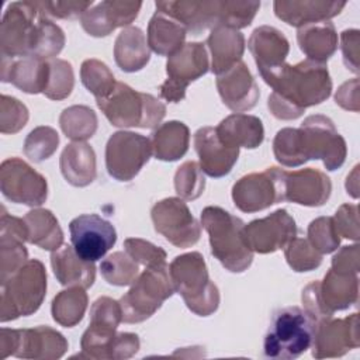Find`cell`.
<instances>
[{
    "label": "cell",
    "mask_w": 360,
    "mask_h": 360,
    "mask_svg": "<svg viewBox=\"0 0 360 360\" xmlns=\"http://www.w3.org/2000/svg\"><path fill=\"white\" fill-rule=\"evenodd\" d=\"M263 80L273 89L267 107L278 120H295L305 108L321 104L332 93L326 63L309 59L297 65L284 63Z\"/></svg>",
    "instance_id": "cell-1"
},
{
    "label": "cell",
    "mask_w": 360,
    "mask_h": 360,
    "mask_svg": "<svg viewBox=\"0 0 360 360\" xmlns=\"http://www.w3.org/2000/svg\"><path fill=\"white\" fill-rule=\"evenodd\" d=\"M201 225L208 233L211 253L221 264L232 271L242 273L253 262V252L243 236L245 222L221 207L210 205L201 211Z\"/></svg>",
    "instance_id": "cell-2"
},
{
    "label": "cell",
    "mask_w": 360,
    "mask_h": 360,
    "mask_svg": "<svg viewBox=\"0 0 360 360\" xmlns=\"http://www.w3.org/2000/svg\"><path fill=\"white\" fill-rule=\"evenodd\" d=\"M316 322L300 307H284L273 316L263 342V353L270 359H297L314 342Z\"/></svg>",
    "instance_id": "cell-3"
},
{
    "label": "cell",
    "mask_w": 360,
    "mask_h": 360,
    "mask_svg": "<svg viewBox=\"0 0 360 360\" xmlns=\"http://www.w3.org/2000/svg\"><path fill=\"white\" fill-rule=\"evenodd\" d=\"M174 291L187 308L200 316H208L218 309L219 291L210 280L204 257L198 252L176 256L169 266Z\"/></svg>",
    "instance_id": "cell-4"
},
{
    "label": "cell",
    "mask_w": 360,
    "mask_h": 360,
    "mask_svg": "<svg viewBox=\"0 0 360 360\" xmlns=\"http://www.w3.org/2000/svg\"><path fill=\"white\" fill-rule=\"evenodd\" d=\"M0 283V321L8 322L38 311L46 292V271L39 260L31 259Z\"/></svg>",
    "instance_id": "cell-5"
},
{
    "label": "cell",
    "mask_w": 360,
    "mask_h": 360,
    "mask_svg": "<svg viewBox=\"0 0 360 360\" xmlns=\"http://www.w3.org/2000/svg\"><path fill=\"white\" fill-rule=\"evenodd\" d=\"M97 105L114 127L155 128L166 115V105L152 94L117 82L114 90Z\"/></svg>",
    "instance_id": "cell-6"
},
{
    "label": "cell",
    "mask_w": 360,
    "mask_h": 360,
    "mask_svg": "<svg viewBox=\"0 0 360 360\" xmlns=\"http://www.w3.org/2000/svg\"><path fill=\"white\" fill-rule=\"evenodd\" d=\"M174 292L166 263L145 267L132 283L129 291L120 300L122 321L127 323L146 321Z\"/></svg>",
    "instance_id": "cell-7"
},
{
    "label": "cell",
    "mask_w": 360,
    "mask_h": 360,
    "mask_svg": "<svg viewBox=\"0 0 360 360\" xmlns=\"http://www.w3.org/2000/svg\"><path fill=\"white\" fill-rule=\"evenodd\" d=\"M41 10L37 1H14L6 8L0 25L3 58L34 56Z\"/></svg>",
    "instance_id": "cell-8"
},
{
    "label": "cell",
    "mask_w": 360,
    "mask_h": 360,
    "mask_svg": "<svg viewBox=\"0 0 360 360\" xmlns=\"http://www.w3.org/2000/svg\"><path fill=\"white\" fill-rule=\"evenodd\" d=\"M68 350V340L49 326L32 329L0 330V359L15 356L20 359H59Z\"/></svg>",
    "instance_id": "cell-9"
},
{
    "label": "cell",
    "mask_w": 360,
    "mask_h": 360,
    "mask_svg": "<svg viewBox=\"0 0 360 360\" xmlns=\"http://www.w3.org/2000/svg\"><path fill=\"white\" fill-rule=\"evenodd\" d=\"M210 69L204 44L187 42L167 58V79L160 84V97L169 103H179L186 97L187 86L204 76Z\"/></svg>",
    "instance_id": "cell-10"
},
{
    "label": "cell",
    "mask_w": 360,
    "mask_h": 360,
    "mask_svg": "<svg viewBox=\"0 0 360 360\" xmlns=\"http://www.w3.org/2000/svg\"><path fill=\"white\" fill-rule=\"evenodd\" d=\"M122 321L120 301L110 297H100L90 308V323L84 330L79 357L112 359L115 330Z\"/></svg>",
    "instance_id": "cell-11"
},
{
    "label": "cell",
    "mask_w": 360,
    "mask_h": 360,
    "mask_svg": "<svg viewBox=\"0 0 360 360\" xmlns=\"http://www.w3.org/2000/svg\"><path fill=\"white\" fill-rule=\"evenodd\" d=\"M301 141L307 159H321L328 170L342 167L346 160V141L333 121L322 114L307 117L301 127Z\"/></svg>",
    "instance_id": "cell-12"
},
{
    "label": "cell",
    "mask_w": 360,
    "mask_h": 360,
    "mask_svg": "<svg viewBox=\"0 0 360 360\" xmlns=\"http://www.w3.org/2000/svg\"><path fill=\"white\" fill-rule=\"evenodd\" d=\"M150 139L131 131H118L105 145V167L118 181L132 180L150 159Z\"/></svg>",
    "instance_id": "cell-13"
},
{
    "label": "cell",
    "mask_w": 360,
    "mask_h": 360,
    "mask_svg": "<svg viewBox=\"0 0 360 360\" xmlns=\"http://www.w3.org/2000/svg\"><path fill=\"white\" fill-rule=\"evenodd\" d=\"M0 190L15 204L42 205L48 197L46 179L20 158H8L0 166Z\"/></svg>",
    "instance_id": "cell-14"
},
{
    "label": "cell",
    "mask_w": 360,
    "mask_h": 360,
    "mask_svg": "<svg viewBox=\"0 0 360 360\" xmlns=\"http://www.w3.org/2000/svg\"><path fill=\"white\" fill-rule=\"evenodd\" d=\"M155 231L176 248H190L201 236V226L191 215L187 204L177 197L156 202L150 210Z\"/></svg>",
    "instance_id": "cell-15"
},
{
    "label": "cell",
    "mask_w": 360,
    "mask_h": 360,
    "mask_svg": "<svg viewBox=\"0 0 360 360\" xmlns=\"http://www.w3.org/2000/svg\"><path fill=\"white\" fill-rule=\"evenodd\" d=\"M232 200L243 212H257L283 201V169L267 167L262 173L240 177L232 187Z\"/></svg>",
    "instance_id": "cell-16"
},
{
    "label": "cell",
    "mask_w": 360,
    "mask_h": 360,
    "mask_svg": "<svg viewBox=\"0 0 360 360\" xmlns=\"http://www.w3.org/2000/svg\"><path fill=\"white\" fill-rule=\"evenodd\" d=\"M70 242L76 253L87 262H96L115 245L114 225L97 214H83L69 224Z\"/></svg>",
    "instance_id": "cell-17"
},
{
    "label": "cell",
    "mask_w": 360,
    "mask_h": 360,
    "mask_svg": "<svg viewBox=\"0 0 360 360\" xmlns=\"http://www.w3.org/2000/svg\"><path fill=\"white\" fill-rule=\"evenodd\" d=\"M297 225L294 218L285 210H277L270 215L255 219L243 226L246 245L256 253H273L294 239Z\"/></svg>",
    "instance_id": "cell-18"
},
{
    "label": "cell",
    "mask_w": 360,
    "mask_h": 360,
    "mask_svg": "<svg viewBox=\"0 0 360 360\" xmlns=\"http://www.w3.org/2000/svg\"><path fill=\"white\" fill-rule=\"evenodd\" d=\"M359 314L354 312L342 319L326 318L316 322L315 338L312 342V356L315 359L340 357L359 347Z\"/></svg>",
    "instance_id": "cell-19"
},
{
    "label": "cell",
    "mask_w": 360,
    "mask_h": 360,
    "mask_svg": "<svg viewBox=\"0 0 360 360\" xmlns=\"http://www.w3.org/2000/svg\"><path fill=\"white\" fill-rule=\"evenodd\" d=\"M156 11H162L180 24L184 25L187 32L198 35L207 28L225 25L226 1H156Z\"/></svg>",
    "instance_id": "cell-20"
},
{
    "label": "cell",
    "mask_w": 360,
    "mask_h": 360,
    "mask_svg": "<svg viewBox=\"0 0 360 360\" xmlns=\"http://www.w3.org/2000/svg\"><path fill=\"white\" fill-rule=\"evenodd\" d=\"M330 193V179L318 169L283 170V201L305 207H321L329 200Z\"/></svg>",
    "instance_id": "cell-21"
},
{
    "label": "cell",
    "mask_w": 360,
    "mask_h": 360,
    "mask_svg": "<svg viewBox=\"0 0 360 360\" xmlns=\"http://www.w3.org/2000/svg\"><path fill=\"white\" fill-rule=\"evenodd\" d=\"M222 103L235 112L252 110L259 100V86L243 60L217 76Z\"/></svg>",
    "instance_id": "cell-22"
},
{
    "label": "cell",
    "mask_w": 360,
    "mask_h": 360,
    "mask_svg": "<svg viewBox=\"0 0 360 360\" xmlns=\"http://www.w3.org/2000/svg\"><path fill=\"white\" fill-rule=\"evenodd\" d=\"M194 148L202 173L214 179L229 174L239 156V148L224 143L214 127H202L194 134Z\"/></svg>",
    "instance_id": "cell-23"
},
{
    "label": "cell",
    "mask_w": 360,
    "mask_h": 360,
    "mask_svg": "<svg viewBox=\"0 0 360 360\" xmlns=\"http://www.w3.org/2000/svg\"><path fill=\"white\" fill-rule=\"evenodd\" d=\"M141 7V1L105 0L80 17L82 27L91 37H107L115 28L129 25L138 17Z\"/></svg>",
    "instance_id": "cell-24"
},
{
    "label": "cell",
    "mask_w": 360,
    "mask_h": 360,
    "mask_svg": "<svg viewBox=\"0 0 360 360\" xmlns=\"http://www.w3.org/2000/svg\"><path fill=\"white\" fill-rule=\"evenodd\" d=\"M248 46L262 79L278 70L290 52V44L284 34L270 25L257 27L252 32Z\"/></svg>",
    "instance_id": "cell-25"
},
{
    "label": "cell",
    "mask_w": 360,
    "mask_h": 360,
    "mask_svg": "<svg viewBox=\"0 0 360 360\" xmlns=\"http://www.w3.org/2000/svg\"><path fill=\"white\" fill-rule=\"evenodd\" d=\"M25 240H28V232L24 219L3 210L0 219V281L10 277L27 262Z\"/></svg>",
    "instance_id": "cell-26"
},
{
    "label": "cell",
    "mask_w": 360,
    "mask_h": 360,
    "mask_svg": "<svg viewBox=\"0 0 360 360\" xmlns=\"http://www.w3.org/2000/svg\"><path fill=\"white\" fill-rule=\"evenodd\" d=\"M49 79V60L37 56L3 58L1 82L11 83L28 94L44 93Z\"/></svg>",
    "instance_id": "cell-27"
},
{
    "label": "cell",
    "mask_w": 360,
    "mask_h": 360,
    "mask_svg": "<svg viewBox=\"0 0 360 360\" xmlns=\"http://www.w3.org/2000/svg\"><path fill=\"white\" fill-rule=\"evenodd\" d=\"M318 297L323 314L330 318L336 311H343L357 302L359 278L357 274H343L333 269L318 281Z\"/></svg>",
    "instance_id": "cell-28"
},
{
    "label": "cell",
    "mask_w": 360,
    "mask_h": 360,
    "mask_svg": "<svg viewBox=\"0 0 360 360\" xmlns=\"http://www.w3.org/2000/svg\"><path fill=\"white\" fill-rule=\"evenodd\" d=\"M346 6V1H326V0H292L273 3L276 15L292 27H302L312 22L328 21L338 15Z\"/></svg>",
    "instance_id": "cell-29"
},
{
    "label": "cell",
    "mask_w": 360,
    "mask_h": 360,
    "mask_svg": "<svg viewBox=\"0 0 360 360\" xmlns=\"http://www.w3.org/2000/svg\"><path fill=\"white\" fill-rule=\"evenodd\" d=\"M51 266L56 280L66 287L89 288L96 280L94 262L83 260L73 246L62 245L51 255Z\"/></svg>",
    "instance_id": "cell-30"
},
{
    "label": "cell",
    "mask_w": 360,
    "mask_h": 360,
    "mask_svg": "<svg viewBox=\"0 0 360 360\" xmlns=\"http://www.w3.org/2000/svg\"><path fill=\"white\" fill-rule=\"evenodd\" d=\"M211 52V70L218 76L242 60L245 51V37L238 30L217 25L207 38Z\"/></svg>",
    "instance_id": "cell-31"
},
{
    "label": "cell",
    "mask_w": 360,
    "mask_h": 360,
    "mask_svg": "<svg viewBox=\"0 0 360 360\" xmlns=\"http://www.w3.org/2000/svg\"><path fill=\"white\" fill-rule=\"evenodd\" d=\"M215 131L219 139L232 148H257L264 139V128L262 121L249 114L235 112L224 118Z\"/></svg>",
    "instance_id": "cell-32"
},
{
    "label": "cell",
    "mask_w": 360,
    "mask_h": 360,
    "mask_svg": "<svg viewBox=\"0 0 360 360\" xmlns=\"http://www.w3.org/2000/svg\"><path fill=\"white\" fill-rule=\"evenodd\" d=\"M60 172L66 181L75 187H86L97 176L96 153L86 142L66 145L60 155Z\"/></svg>",
    "instance_id": "cell-33"
},
{
    "label": "cell",
    "mask_w": 360,
    "mask_h": 360,
    "mask_svg": "<svg viewBox=\"0 0 360 360\" xmlns=\"http://www.w3.org/2000/svg\"><path fill=\"white\" fill-rule=\"evenodd\" d=\"M297 41L307 59L325 63L338 48V34L330 21L307 24L298 28Z\"/></svg>",
    "instance_id": "cell-34"
},
{
    "label": "cell",
    "mask_w": 360,
    "mask_h": 360,
    "mask_svg": "<svg viewBox=\"0 0 360 360\" xmlns=\"http://www.w3.org/2000/svg\"><path fill=\"white\" fill-rule=\"evenodd\" d=\"M114 59L124 72H138L150 59V51L145 34L138 27H125L114 44Z\"/></svg>",
    "instance_id": "cell-35"
},
{
    "label": "cell",
    "mask_w": 360,
    "mask_h": 360,
    "mask_svg": "<svg viewBox=\"0 0 360 360\" xmlns=\"http://www.w3.org/2000/svg\"><path fill=\"white\" fill-rule=\"evenodd\" d=\"M187 30L173 17L156 11L148 24V45L149 48L160 55L170 56L184 44Z\"/></svg>",
    "instance_id": "cell-36"
},
{
    "label": "cell",
    "mask_w": 360,
    "mask_h": 360,
    "mask_svg": "<svg viewBox=\"0 0 360 360\" xmlns=\"http://www.w3.org/2000/svg\"><path fill=\"white\" fill-rule=\"evenodd\" d=\"M152 150L156 159L174 162L188 150L190 131L184 122L167 121L160 124L150 136Z\"/></svg>",
    "instance_id": "cell-37"
},
{
    "label": "cell",
    "mask_w": 360,
    "mask_h": 360,
    "mask_svg": "<svg viewBox=\"0 0 360 360\" xmlns=\"http://www.w3.org/2000/svg\"><path fill=\"white\" fill-rule=\"evenodd\" d=\"M22 219L27 226L30 243L52 252L62 246L63 232L56 217L49 210H31Z\"/></svg>",
    "instance_id": "cell-38"
},
{
    "label": "cell",
    "mask_w": 360,
    "mask_h": 360,
    "mask_svg": "<svg viewBox=\"0 0 360 360\" xmlns=\"http://www.w3.org/2000/svg\"><path fill=\"white\" fill-rule=\"evenodd\" d=\"M87 294L83 287L72 285L58 292L52 301V318L56 323L72 328L77 325L87 309Z\"/></svg>",
    "instance_id": "cell-39"
},
{
    "label": "cell",
    "mask_w": 360,
    "mask_h": 360,
    "mask_svg": "<svg viewBox=\"0 0 360 360\" xmlns=\"http://www.w3.org/2000/svg\"><path fill=\"white\" fill-rule=\"evenodd\" d=\"M59 125L66 138L73 142H84L97 129V115L87 105H72L62 111Z\"/></svg>",
    "instance_id": "cell-40"
},
{
    "label": "cell",
    "mask_w": 360,
    "mask_h": 360,
    "mask_svg": "<svg viewBox=\"0 0 360 360\" xmlns=\"http://www.w3.org/2000/svg\"><path fill=\"white\" fill-rule=\"evenodd\" d=\"M273 152L277 162L287 167H297L308 160L304 153L300 128L280 129L273 141Z\"/></svg>",
    "instance_id": "cell-41"
},
{
    "label": "cell",
    "mask_w": 360,
    "mask_h": 360,
    "mask_svg": "<svg viewBox=\"0 0 360 360\" xmlns=\"http://www.w3.org/2000/svg\"><path fill=\"white\" fill-rule=\"evenodd\" d=\"M100 270L108 284L118 287L132 284L139 276L138 263L127 252H114L107 256L101 262Z\"/></svg>",
    "instance_id": "cell-42"
},
{
    "label": "cell",
    "mask_w": 360,
    "mask_h": 360,
    "mask_svg": "<svg viewBox=\"0 0 360 360\" xmlns=\"http://www.w3.org/2000/svg\"><path fill=\"white\" fill-rule=\"evenodd\" d=\"M80 79L84 87L94 94L96 100L107 97L117 84L108 66L97 59H86L82 63Z\"/></svg>",
    "instance_id": "cell-43"
},
{
    "label": "cell",
    "mask_w": 360,
    "mask_h": 360,
    "mask_svg": "<svg viewBox=\"0 0 360 360\" xmlns=\"http://www.w3.org/2000/svg\"><path fill=\"white\" fill-rule=\"evenodd\" d=\"M65 45V34L59 25L41 13L38 21V39L34 56L49 60L60 53Z\"/></svg>",
    "instance_id": "cell-44"
},
{
    "label": "cell",
    "mask_w": 360,
    "mask_h": 360,
    "mask_svg": "<svg viewBox=\"0 0 360 360\" xmlns=\"http://www.w3.org/2000/svg\"><path fill=\"white\" fill-rule=\"evenodd\" d=\"M59 145V135L51 127L34 128L24 142V153L32 162H42L51 158Z\"/></svg>",
    "instance_id": "cell-45"
},
{
    "label": "cell",
    "mask_w": 360,
    "mask_h": 360,
    "mask_svg": "<svg viewBox=\"0 0 360 360\" xmlns=\"http://www.w3.org/2000/svg\"><path fill=\"white\" fill-rule=\"evenodd\" d=\"M285 260L294 271H311L321 266L322 255L309 243L308 239L294 238L284 250Z\"/></svg>",
    "instance_id": "cell-46"
},
{
    "label": "cell",
    "mask_w": 360,
    "mask_h": 360,
    "mask_svg": "<svg viewBox=\"0 0 360 360\" xmlns=\"http://www.w3.org/2000/svg\"><path fill=\"white\" fill-rule=\"evenodd\" d=\"M73 86L72 65L63 59H49V79L44 94L51 100H63L72 93Z\"/></svg>",
    "instance_id": "cell-47"
},
{
    "label": "cell",
    "mask_w": 360,
    "mask_h": 360,
    "mask_svg": "<svg viewBox=\"0 0 360 360\" xmlns=\"http://www.w3.org/2000/svg\"><path fill=\"white\" fill-rule=\"evenodd\" d=\"M205 187V179L198 163L190 160L183 163L174 174V190L183 200L198 198Z\"/></svg>",
    "instance_id": "cell-48"
},
{
    "label": "cell",
    "mask_w": 360,
    "mask_h": 360,
    "mask_svg": "<svg viewBox=\"0 0 360 360\" xmlns=\"http://www.w3.org/2000/svg\"><path fill=\"white\" fill-rule=\"evenodd\" d=\"M308 240L321 253H332L340 243L332 217H319L308 225Z\"/></svg>",
    "instance_id": "cell-49"
},
{
    "label": "cell",
    "mask_w": 360,
    "mask_h": 360,
    "mask_svg": "<svg viewBox=\"0 0 360 360\" xmlns=\"http://www.w3.org/2000/svg\"><path fill=\"white\" fill-rule=\"evenodd\" d=\"M28 121L27 107L17 98L1 94L0 98V131L1 134H15Z\"/></svg>",
    "instance_id": "cell-50"
},
{
    "label": "cell",
    "mask_w": 360,
    "mask_h": 360,
    "mask_svg": "<svg viewBox=\"0 0 360 360\" xmlns=\"http://www.w3.org/2000/svg\"><path fill=\"white\" fill-rule=\"evenodd\" d=\"M124 248H125V252L138 264H143L145 267L166 263V252L162 248H159L145 239L128 238L124 242Z\"/></svg>",
    "instance_id": "cell-51"
},
{
    "label": "cell",
    "mask_w": 360,
    "mask_h": 360,
    "mask_svg": "<svg viewBox=\"0 0 360 360\" xmlns=\"http://www.w3.org/2000/svg\"><path fill=\"white\" fill-rule=\"evenodd\" d=\"M44 15L55 18H76L82 17L93 4V0L87 1H37Z\"/></svg>",
    "instance_id": "cell-52"
},
{
    "label": "cell",
    "mask_w": 360,
    "mask_h": 360,
    "mask_svg": "<svg viewBox=\"0 0 360 360\" xmlns=\"http://www.w3.org/2000/svg\"><path fill=\"white\" fill-rule=\"evenodd\" d=\"M356 204H342L333 218L335 228L339 236L357 240L359 239V218Z\"/></svg>",
    "instance_id": "cell-53"
},
{
    "label": "cell",
    "mask_w": 360,
    "mask_h": 360,
    "mask_svg": "<svg viewBox=\"0 0 360 360\" xmlns=\"http://www.w3.org/2000/svg\"><path fill=\"white\" fill-rule=\"evenodd\" d=\"M338 273L357 274L360 269V250L359 245L343 246L332 259V267Z\"/></svg>",
    "instance_id": "cell-54"
},
{
    "label": "cell",
    "mask_w": 360,
    "mask_h": 360,
    "mask_svg": "<svg viewBox=\"0 0 360 360\" xmlns=\"http://www.w3.org/2000/svg\"><path fill=\"white\" fill-rule=\"evenodd\" d=\"M343 62L347 69L353 73H359V44L360 32L359 30H345L340 35Z\"/></svg>",
    "instance_id": "cell-55"
},
{
    "label": "cell",
    "mask_w": 360,
    "mask_h": 360,
    "mask_svg": "<svg viewBox=\"0 0 360 360\" xmlns=\"http://www.w3.org/2000/svg\"><path fill=\"white\" fill-rule=\"evenodd\" d=\"M336 104L345 110L359 111V79H352L343 83L335 96Z\"/></svg>",
    "instance_id": "cell-56"
}]
</instances>
